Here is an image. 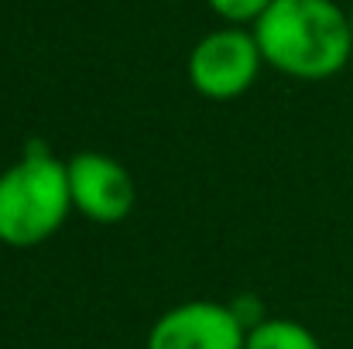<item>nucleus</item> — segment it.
<instances>
[{
  "label": "nucleus",
  "mask_w": 353,
  "mask_h": 349,
  "mask_svg": "<svg viewBox=\"0 0 353 349\" xmlns=\"http://www.w3.org/2000/svg\"><path fill=\"white\" fill-rule=\"evenodd\" d=\"M261 55L299 79H326L350 59V17L333 0H271L254 24Z\"/></svg>",
  "instance_id": "1"
},
{
  "label": "nucleus",
  "mask_w": 353,
  "mask_h": 349,
  "mask_svg": "<svg viewBox=\"0 0 353 349\" xmlns=\"http://www.w3.org/2000/svg\"><path fill=\"white\" fill-rule=\"evenodd\" d=\"M69 209V168L41 140H31L24 158L0 175V243H45L65 223Z\"/></svg>",
  "instance_id": "2"
},
{
  "label": "nucleus",
  "mask_w": 353,
  "mask_h": 349,
  "mask_svg": "<svg viewBox=\"0 0 353 349\" xmlns=\"http://www.w3.org/2000/svg\"><path fill=\"white\" fill-rule=\"evenodd\" d=\"M261 65V48L247 31H213L206 34L189 55V79L199 93L213 100H230L243 93Z\"/></svg>",
  "instance_id": "3"
},
{
  "label": "nucleus",
  "mask_w": 353,
  "mask_h": 349,
  "mask_svg": "<svg viewBox=\"0 0 353 349\" xmlns=\"http://www.w3.org/2000/svg\"><path fill=\"white\" fill-rule=\"evenodd\" d=\"M65 168H69L72 206L86 220L110 226V223H120L130 216L137 192H134L130 171L117 158L100 154V151H83V154L69 158Z\"/></svg>",
  "instance_id": "4"
},
{
  "label": "nucleus",
  "mask_w": 353,
  "mask_h": 349,
  "mask_svg": "<svg viewBox=\"0 0 353 349\" xmlns=\"http://www.w3.org/2000/svg\"><path fill=\"white\" fill-rule=\"evenodd\" d=\"M247 329L230 305L185 302L165 312L148 336V349H243Z\"/></svg>",
  "instance_id": "5"
},
{
  "label": "nucleus",
  "mask_w": 353,
  "mask_h": 349,
  "mask_svg": "<svg viewBox=\"0 0 353 349\" xmlns=\"http://www.w3.org/2000/svg\"><path fill=\"white\" fill-rule=\"evenodd\" d=\"M243 349H319V339L292 319H264L247 332Z\"/></svg>",
  "instance_id": "6"
},
{
  "label": "nucleus",
  "mask_w": 353,
  "mask_h": 349,
  "mask_svg": "<svg viewBox=\"0 0 353 349\" xmlns=\"http://www.w3.org/2000/svg\"><path fill=\"white\" fill-rule=\"evenodd\" d=\"M223 17H234V21H243V17H257L271 0H210Z\"/></svg>",
  "instance_id": "7"
},
{
  "label": "nucleus",
  "mask_w": 353,
  "mask_h": 349,
  "mask_svg": "<svg viewBox=\"0 0 353 349\" xmlns=\"http://www.w3.org/2000/svg\"><path fill=\"white\" fill-rule=\"evenodd\" d=\"M350 28H353V14H350Z\"/></svg>",
  "instance_id": "8"
}]
</instances>
